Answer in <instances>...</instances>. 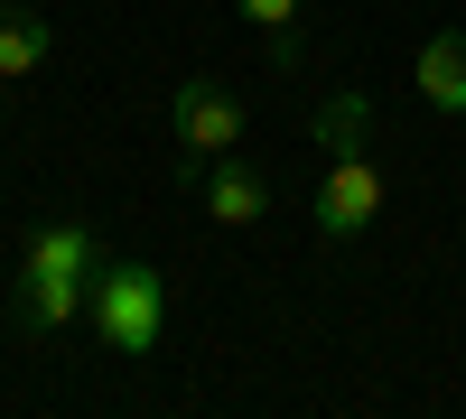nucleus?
<instances>
[{"label": "nucleus", "mask_w": 466, "mask_h": 419, "mask_svg": "<svg viewBox=\"0 0 466 419\" xmlns=\"http://www.w3.org/2000/svg\"><path fill=\"white\" fill-rule=\"evenodd\" d=\"M364 122H373L364 85H345L336 103H318V149H327V159H336V149H364Z\"/></svg>", "instance_id": "8"}, {"label": "nucleus", "mask_w": 466, "mask_h": 419, "mask_svg": "<svg viewBox=\"0 0 466 419\" xmlns=\"http://www.w3.org/2000/svg\"><path fill=\"white\" fill-rule=\"evenodd\" d=\"M56 56V28L37 19V10H19V0H0V85H19V75H37Z\"/></svg>", "instance_id": "7"}, {"label": "nucleus", "mask_w": 466, "mask_h": 419, "mask_svg": "<svg viewBox=\"0 0 466 419\" xmlns=\"http://www.w3.org/2000/svg\"><path fill=\"white\" fill-rule=\"evenodd\" d=\"M85 317H94V335L112 354H159V335H168V280L149 271V261H103Z\"/></svg>", "instance_id": "2"}, {"label": "nucleus", "mask_w": 466, "mask_h": 419, "mask_svg": "<svg viewBox=\"0 0 466 419\" xmlns=\"http://www.w3.org/2000/svg\"><path fill=\"white\" fill-rule=\"evenodd\" d=\"M410 85L430 112H466V28H439L430 47L410 56Z\"/></svg>", "instance_id": "5"}, {"label": "nucleus", "mask_w": 466, "mask_h": 419, "mask_svg": "<svg viewBox=\"0 0 466 419\" xmlns=\"http://www.w3.org/2000/svg\"><path fill=\"white\" fill-rule=\"evenodd\" d=\"M373 214H382V159H373V149H336L327 177H318V234L355 243Z\"/></svg>", "instance_id": "4"}, {"label": "nucleus", "mask_w": 466, "mask_h": 419, "mask_svg": "<svg viewBox=\"0 0 466 419\" xmlns=\"http://www.w3.org/2000/svg\"><path fill=\"white\" fill-rule=\"evenodd\" d=\"M243 19H252V28H261V37H280V28H289V19H299V0H243Z\"/></svg>", "instance_id": "9"}, {"label": "nucleus", "mask_w": 466, "mask_h": 419, "mask_svg": "<svg viewBox=\"0 0 466 419\" xmlns=\"http://www.w3.org/2000/svg\"><path fill=\"white\" fill-rule=\"evenodd\" d=\"M197 196H206V214H215V224H261V205H270V177H261V168H243V159H215Z\"/></svg>", "instance_id": "6"}, {"label": "nucleus", "mask_w": 466, "mask_h": 419, "mask_svg": "<svg viewBox=\"0 0 466 419\" xmlns=\"http://www.w3.org/2000/svg\"><path fill=\"white\" fill-rule=\"evenodd\" d=\"M94 271H103L94 224H85V214H47V224L28 234V252H19V298H10V317H19L28 335H56L66 317H85Z\"/></svg>", "instance_id": "1"}, {"label": "nucleus", "mask_w": 466, "mask_h": 419, "mask_svg": "<svg viewBox=\"0 0 466 419\" xmlns=\"http://www.w3.org/2000/svg\"><path fill=\"white\" fill-rule=\"evenodd\" d=\"M168 122H177V149H187V168H206V159H233V140L252 131V112L233 85H215V75H187L177 103H168Z\"/></svg>", "instance_id": "3"}]
</instances>
